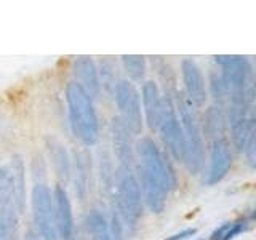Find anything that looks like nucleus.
<instances>
[{"label": "nucleus", "mask_w": 256, "mask_h": 240, "mask_svg": "<svg viewBox=\"0 0 256 240\" xmlns=\"http://www.w3.org/2000/svg\"><path fill=\"white\" fill-rule=\"evenodd\" d=\"M64 94L72 133L85 146H93L100 138V118L93 100L76 82L68 84Z\"/></svg>", "instance_id": "obj_1"}, {"label": "nucleus", "mask_w": 256, "mask_h": 240, "mask_svg": "<svg viewBox=\"0 0 256 240\" xmlns=\"http://www.w3.org/2000/svg\"><path fill=\"white\" fill-rule=\"evenodd\" d=\"M112 192V210L117 213L125 230H134L142 216V197L134 170L118 166L114 173Z\"/></svg>", "instance_id": "obj_2"}, {"label": "nucleus", "mask_w": 256, "mask_h": 240, "mask_svg": "<svg viewBox=\"0 0 256 240\" xmlns=\"http://www.w3.org/2000/svg\"><path fill=\"white\" fill-rule=\"evenodd\" d=\"M216 64L221 68L220 74L228 88L230 106L253 108V68L245 56H216Z\"/></svg>", "instance_id": "obj_3"}, {"label": "nucleus", "mask_w": 256, "mask_h": 240, "mask_svg": "<svg viewBox=\"0 0 256 240\" xmlns=\"http://www.w3.org/2000/svg\"><path fill=\"white\" fill-rule=\"evenodd\" d=\"M173 101L184 133V141H186L184 164H186L188 170L192 174H197L202 172L205 164V142H204V134H202V128H200L197 110L188 101L182 92L174 90Z\"/></svg>", "instance_id": "obj_4"}, {"label": "nucleus", "mask_w": 256, "mask_h": 240, "mask_svg": "<svg viewBox=\"0 0 256 240\" xmlns=\"http://www.w3.org/2000/svg\"><path fill=\"white\" fill-rule=\"evenodd\" d=\"M134 156L140 158V168L150 174L168 194L178 186V178L172 164L168 162L165 152L160 149L154 140L141 138L134 144Z\"/></svg>", "instance_id": "obj_5"}, {"label": "nucleus", "mask_w": 256, "mask_h": 240, "mask_svg": "<svg viewBox=\"0 0 256 240\" xmlns=\"http://www.w3.org/2000/svg\"><path fill=\"white\" fill-rule=\"evenodd\" d=\"M20 214L12 172L8 165H0V240H16Z\"/></svg>", "instance_id": "obj_6"}, {"label": "nucleus", "mask_w": 256, "mask_h": 240, "mask_svg": "<svg viewBox=\"0 0 256 240\" xmlns=\"http://www.w3.org/2000/svg\"><path fill=\"white\" fill-rule=\"evenodd\" d=\"M32 205V220H34L37 234L42 240H58L54 221V202L53 192L44 181H38L32 188L30 196Z\"/></svg>", "instance_id": "obj_7"}, {"label": "nucleus", "mask_w": 256, "mask_h": 240, "mask_svg": "<svg viewBox=\"0 0 256 240\" xmlns=\"http://www.w3.org/2000/svg\"><path fill=\"white\" fill-rule=\"evenodd\" d=\"M228 124L230 126V138L234 148L244 154L248 162H254V116L253 108L230 106L228 112Z\"/></svg>", "instance_id": "obj_8"}, {"label": "nucleus", "mask_w": 256, "mask_h": 240, "mask_svg": "<svg viewBox=\"0 0 256 240\" xmlns=\"http://www.w3.org/2000/svg\"><path fill=\"white\" fill-rule=\"evenodd\" d=\"M158 132L162 136L165 148L168 152L178 160L184 164V157H186V141H184V133L178 118V112L174 108L173 93H166L164 96V116L160 120Z\"/></svg>", "instance_id": "obj_9"}, {"label": "nucleus", "mask_w": 256, "mask_h": 240, "mask_svg": "<svg viewBox=\"0 0 256 240\" xmlns=\"http://www.w3.org/2000/svg\"><path fill=\"white\" fill-rule=\"evenodd\" d=\"M112 93H114V100L120 112L118 117L126 124L133 134H140L144 126V118L141 110V98L136 86L128 80H120Z\"/></svg>", "instance_id": "obj_10"}, {"label": "nucleus", "mask_w": 256, "mask_h": 240, "mask_svg": "<svg viewBox=\"0 0 256 240\" xmlns=\"http://www.w3.org/2000/svg\"><path fill=\"white\" fill-rule=\"evenodd\" d=\"M181 76L184 82V96L188 98V101L194 108L204 106L206 101V85L197 62L192 60H182Z\"/></svg>", "instance_id": "obj_11"}, {"label": "nucleus", "mask_w": 256, "mask_h": 240, "mask_svg": "<svg viewBox=\"0 0 256 240\" xmlns=\"http://www.w3.org/2000/svg\"><path fill=\"white\" fill-rule=\"evenodd\" d=\"M110 132H112V148H114V154L120 162L118 166L132 168L133 170L136 156H134V142H133L132 130L126 126V124L122 118L116 117L112 120Z\"/></svg>", "instance_id": "obj_12"}, {"label": "nucleus", "mask_w": 256, "mask_h": 240, "mask_svg": "<svg viewBox=\"0 0 256 240\" xmlns=\"http://www.w3.org/2000/svg\"><path fill=\"white\" fill-rule=\"evenodd\" d=\"M53 202H54V221H56L58 238L74 240V232H76L74 213H72V205L68 192L61 184H58L53 190Z\"/></svg>", "instance_id": "obj_13"}, {"label": "nucleus", "mask_w": 256, "mask_h": 240, "mask_svg": "<svg viewBox=\"0 0 256 240\" xmlns=\"http://www.w3.org/2000/svg\"><path fill=\"white\" fill-rule=\"evenodd\" d=\"M232 166V152L230 144L226 138L216 140L212 142L210 149V168H208L206 174V184L208 186H214L220 181L224 180Z\"/></svg>", "instance_id": "obj_14"}, {"label": "nucleus", "mask_w": 256, "mask_h": 240, "mask_svg": "<svg viewBox=\"0 0 256 240\" xmlns=\"http://www.w3.org/2000/svg\"><path fill=\"white\" fill-rule=\"evenodd\" d=\"M72 72L74 77L77 78V85L90 96V98H96L101 93V82H100V74L98 68L92 58L88 56H78L72 62Z\"/></svg>", "instance_id": "obj_15"}, {"label": "nucleus", "mask_w": 256, "mask_h": 240, "mask_svg": "<svg viewBox=\"0 0 256 240\" xmlns=\"http://www.w3.org/2000/svg\"><path fill=\"white\" fill-rule=\"evenodd\" d=\"M136 180H138L141 189L142 204H146V206L152 213H162L166 205L168 192L150 174L141 170L140 166H138V173H136Z\"/></svg>", "instance_id": "obj_16"}, {"label": "nucleus", "mask_w": 256, "mask_h": 240, "mask_svg": "<svg viewBox=\"0 0 256 240\" xmlns=\"http://www.w3.org/2000/svg\"><path fill=\"white\" fill-rule=\"evenodd\" d=\"M140 98L142 101L141 110L144 112L148 125L152 128V130H158L160 120H162V116H164V96L160 93L157 84L144 82Z\"/></svg>", "instance_id": "obj_17"}, {"label": "nucleus", "mask_w": 256, "mask_h": 240, "mask_svg": "<svg viewBox=\"0 0 256 240\" xmlns=\"http://www.w3.org/2000/svg\"><path fill=\"white\" fill-rule=\"evenodd\" d=\"M228 112L221 104H214L206 109L204 116V126H202V134L208 141H216L222 140L224 133L228 130Z\"/></svg>", "instance_id": "obj_18"}, {"label": "nucleus", "mask_w": 256, "mask_h": 240, "mask_svg": "<svg viewBox=\"0 0 256 240\" xmlns=\"http://www.w3.org/2000/svg\"><path fill=\"white\" fill-rule=\"evenodd\" d=\"M74 182L80 200H85L92 181V156L86 149H78L74 154Z\"/></svg>", "instance_id": "obj_19"}, {"label": "nucleus", "mask_w": 256, "mask_h": 240, "mask_svg": "<svg viewBox=\"0 0 256 240\" xmlns=\"http://www.w3.org/2000/svg\"><path fill=\"white\" fill-rule=\"evenodd\" d=\"M46 150H48V156H50L52 166L56 176L60 178V181L68 182L72 174V165H70V157L68 154L66 148H64L62 142H60L58 140L46 138Z\"/></svg>", "instance_id": "obj_20"}, {"label": "nucleus", "mask_w": 256, "mask_h": 240, "mask_svg": "<svg viewBox=\"0 0 256 240\" xmlns=\"http://www.w3.org/2000/svg\"><path fill=\"white\" fill-rule=\"evenodd\" d=\"M85 232L88 240H112L109 230V221L101 210H90L85 216Z\"/></svg>", "instance_id": "obj_21"}, {"label": "nucleus", "mask_w": 256, "mask_h": 240, "mask_svg": "<svg viewBox=\"0 0 256 240\" xmlns=\"http://www.w3.org/2000/svg\"><path fill=\"white\" fill-rule=\"evenodd\" d=\"M12 172L13 178V188L16 192V200H18L20 212H24V205H26V168H24L22 158L20 156H14L12 158V164L8 165Z\"/></svg>", "instance_id": "obj_22"}, {"label": "nucleus", "mask_w": 256, "mask_h": 240, "mask_svg": "<svg viewBox=\"0 0 256 240\" xmlns=\"http://www.w3.org/2000/svg\"><path fill=\"white\" fill-rule=\"evenodd\" d=\"M248 226H250V218H240L237 221L224 222L220 228H216L213 230V234L210 236L208 240H232L236 236L242 234L244 230H246Z\"/></svg>", "instance_id": "obj_23"}, {"label": "nucleus", "mask_w": 256, "mask_h": 240, "mask_svg": "<svg viewBox=\"0 0 256 240\" xmlns=\"http://www.w3.org/2000/svg\"><path fill=\"white\" fill-rule=\"evenodd\" d=\"M122 64H124V70L126 72V76L130 77L133 82H141V80H144V77H146L148 64L144 56L125 54L122 56Z\"/></svg>", "instance_id": "obj_24"}, {"label": "nucleus", "mask_w": 256, "mask_h": 240, "mask_svg": "<svg viewBox=\"0 0 256 240\" xmlns=\"http://www.w3.org/2000/svg\"><path fill=\"white\" fill-rule=\"evenodd\" d=\"M98 74H100L101 86L106 88L108 92H114L116 85L120 82V80L117 77L118 76L117 74V64L112 61L109 56L101 61V70L98 69Z\"/></svg>", "instance_id": "obj_25"}, {"label": "nucleus", "mask_w": 256, "mask_h": 240, "mask_svg": "<svg viewBox=\"0 0 256 240\" xmlns=\"http://www.w3.org/2000/svg\"><path fill=\"white\" fill-rule=\"evenodd\" d=\"M210 90L216 101H222L224 98H228V88L220 72H212L210 74Z\"/></svg>", "instance_id": "obj_26"}, {"label": "nucleus", "mask_w": 256, "mask_h": 240, "mask_svg": "<svg viewBox=\"0 0 256 240\" xmlns=\"http://www.w3.org/2000/svg\"><path fill=\"white\" fill-rule=\"evenodd\" d=\"M197 229L196 228H189V229H182L181 232H176V234L166 237L164 240H186V238H190L192 236H196Z\"/></svg>", "instance_id": "obj_27"}, {"label": "nucleus", "mask_w": 256, "mask_h": 240, "mask_svg": "<svg viewBox=\"0 0 256 240\" xmlns=\"http://www.w3.org/2000/svg\"><path fill=\"white\" fill-rule=\"evenodd\" d=\"M24 240H38V234L36 236V234H32V232H29V234H28V237L24 238Z\"/></svg>", "instance_id": "obj_28"}, {"label": "nucleus", "mask_w": 256, "mask_h": 240, "mask_svg": "<svg viewBox=\"0 0 256 240\" xmlns=\"http://www.w3.org/2000/svg\"><path fill=\"white\" fill-rule=\"evenodd\" d=\"M198 240H202V238H198Z\"/></svg>", "instance_id": "obj_29"}]
</instances>
